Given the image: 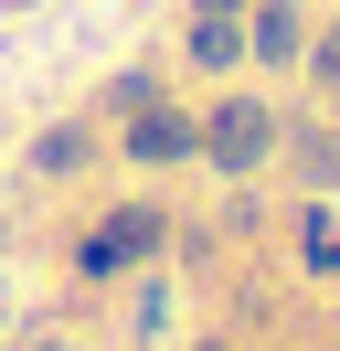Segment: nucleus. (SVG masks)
<instances>
[{
  "label": "nucleus",
  "instance_id": "nucleus-1",
  "mask_svg": "<svg viewBox=\"0 0 340 351\" xmlns=\"http://www.w3.org/2000/svg\"><path fill=\"white\" fill-rule=\"evenodd\" d=\"M202 149L223 160V171H255V160L276 149V117H266V107H223V117L202 128Z\"/></svg>",
  "mask_w": 340,
  "mask_h": 351
},
{
  "label": "nucleus",
  "instance_id": "nucleus-2",
  "mask_svg": "<svg viewBox=\"0 0 340 351\" xmlns=\"http://www.w3.org/2000/svg\"><path fill=\"white\" fill-rule=\"evenodd\" d=\"M127 149L138 160H181V149H202V128H181L170 107H127Z\"/></svg>",
  "mask_w": 340,
  "mask_h": 351
},
{
  "label": "nucleus",
  "instance_id": "nucleus-3",
  "mask_svg": "<svg viewBox=\"0 0 340 351\" xmlns=\"http://www.w3.org/2000/svg\"><path fill=\"white\" fill-rule=\"evenodd\" d=\"M255 53H266V64L298 53V0H266V11H255Z\"/></svg>",
  "mask_w": 340,
  "mask_h": 351
},
{
  "label": "nucleus",
  "instance_id": "nucleus-4",
  "mask_svg": "<svg viewBox=\"0 0 340 351\" xmlns=\"http://www.w3.org/2000/svg\"><path fill=\"white\" fill-rule=\"evenodd\" d=\"M191 53H202V64H234V53H245V32H234V22H191Z\"/></svg>",
  "mask_w": 340,
  "mask_h": 351
},
{
  "label": "nucleus",
  "instance_id": "nucleus-5",
  "mask_svg": "<svg viewBox=\"0 0 340 351\" xmlns=\"http://www.w3.org/2000/svg\"><path fill=\"white\" fill-rule=\"evenodd\" d=\"M319 75H330V86H340V32H330V43H319Z\"/></svg>",
  "mask_w": 340,
  "mask_h": 351
},
{
  "label": "nucleus",
  "instance_id": "nucleus-6",
  "mask_svg": "<svg viewBox=\"0 0 340 351\" xmlns=\"http://www.w3.org/2000/svg\"><path fill=\"white\" fill-rule=\"evenodd\" d=\"M191 11H202V22H234V0H191Z\"/></svg>",
  "mask_w": 340,
  "mask_h": 351
}]
</instances>
